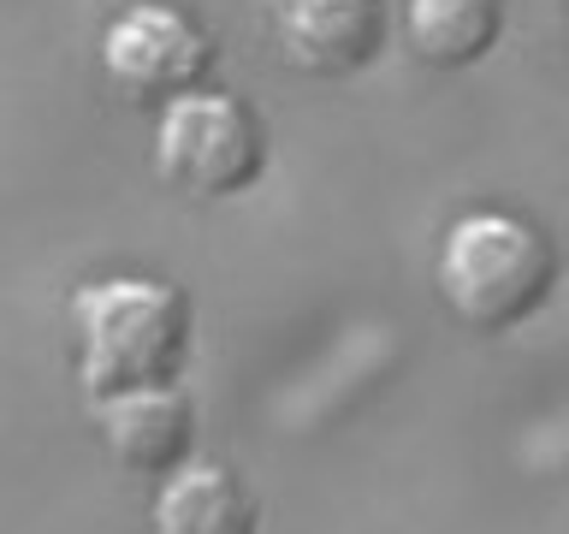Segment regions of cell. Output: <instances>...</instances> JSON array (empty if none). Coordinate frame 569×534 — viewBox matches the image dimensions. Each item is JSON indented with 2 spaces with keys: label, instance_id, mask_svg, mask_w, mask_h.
I'll use <instances>...</instances> for the list:
<instances>
[{
  "label": "cell",
  "instance_id": "7",
  "mask_svg": "<svg viewBox=\"0 0 569 534\" xmlns=\"http://www.w3.org/2000/svg\"><path fill=\"white\" fill-rule=\"evenodd\" d=\"M154 534H256V498L226 463L196 457L160 481Z\"/></svg>",
  "mask_w": 569,
  "mask_h": 534
},
{
  "label": "cell",
  "instance_id": "6",
  "mask_svg": "<svg viewBox=\"0 0 569 534\" xmlns=\"http://www.w3.org/2000/svg\"><path fill=\"white\" fill-rule=\"evenodd\" d=\"M107 452L137 475H172L190 463V434H196V409L178 386H131V392H107L89 398Z\"/></svg>",
  "mask_w": 569,
  "mask_h": 534
},
{
  "label": "cell",
  "instance_id": "8",
  "mask_svg": "<svg viewBox=\"0 0 569 534\" xmlns=\"http://www.w3.org/2000/svg\"><path fill=\"white\" fill-rule=\"evenodd\" d=\"M505 24L498 0H403V36L427 66H475L487 60Z\"/></svg>",
  "mask_w": 569,
  "mask_h": 534
},
{
  "label": "cell",
  "instance_id": "2",
  "mask_svg": "<svg viewBox=\"0 0 569 534\" xmlns=\"http://www.w3.org/2000/svg\"><path fill=\"white\" fill-rule=\"evenodd\" d=\"M439 297L451 303L457 320L480 333H510L558 285V249L546 244L540 226L516 220V214L480 208L439 238Z\"/></svg>",
  "mask_w": 569,
  "mask_h": 534
},
{
  "label": "cell",
  "instance_id": "4",
  "mask_svg": "<svg viewBox=\"0 0 569 534\" xmlns=\"http://www.w3.org/2000/svg\"><path fill=\"white\" fill-rule=\"evenodd\" d=\"M213 66V42L208 30L184 18L178 7H160V0H137L124 7L101 36V71L119 96L131 101H178L190 89H202Z\"/></svg>",
  "mask_w": 569,
  "mask_h": 534
},
{
  "label": "cell",
  "instance_id": "3",
  "mask_svg": "<svg viewBox=\"0 0 569 534\" xmlns=\"http://www.w3.org/2000/svg\"><path fill=\"white\" fill-rule=\"evenodd\" d=\"M154 167L172 190L184 196H238L261 178L267 167V137L261 119L243 101L220 96V89H190L160 107L154 119Z\"/></svg>",
  "mask_w": 569,
  "mask_h": 534
},
{
  "label": "cell",
  "instance_id": "1",
  "mask_svg": "<svg viewBox=\"0 0 569 534\" xmlns=\"http://www.w3.org/2000/svg\"><path fill=\"white\" fill-rule=\"evenodd\" d=\"M78 380L89 398L131 386H172L190 356V303L167 279H96L71 297Z\"/></svg>",
  "mask_w": 569,
  "mask_h": 534
},
{
  "label": "cell",
  "instance_id": "5",
  "mask_svg": "<svg viewBox=\"0 0 569 534\" xmlns=\"http://www.w3.org/2000/svg\"><path fill=\"white\" fill-rule=\"evenodd\" d=\"M261 18L284 66L309 78H350L386 42L380 0H261Z\"/></svg>",
  "mask_w": 569,
  "mask_h": 534
}]
</instances>
